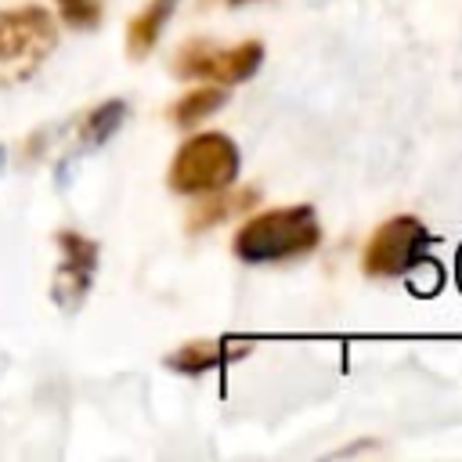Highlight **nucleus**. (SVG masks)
I'll return each mask as SVG.
<instances>
[{
  "mask_svg": "<svg viewBox=\"0 0 462 462\" xmlns=\"http://www.w3.org/2000/svg\"><path fill=\"white\" fill-rule=\"evenodd\" d=\"M321 242V220L314 206H282L249 217L235 231V256L242 263H282L307 256Z\"/></svg>",
  "mask_w": 462,
  "mask_h": 462,
  "instance_id": "f257e3e1",
  "label": "nucleus"
},
{
  "mask_svg": "<svg viewBox=\"0 0 462 462\" xmlns=\"http://www.w3.org/2000/svg\"><path fill=\"white\" fill-rule=\"evenodd\" d=\"M238 166H242L238 144L227 134L206 130V134L188 137L177 148L170 173H166V184L177 195H209V191L231 188L238 177Z\"/></svg>",
  "mask_w": 462,
  "mask_h": 462,
  "instance_id": "f03ea898",
  "label": "nucleus"
},
{
  "mask_svg": "<svg viewBox=\"0 0 462 462\" xmlns=\"http://www.w3.org/2000/svg\"><path fill=\"white\" fill-rule=\"evenodd\" d=\"M54 47H58V29L43 7L25 4V7L0 11V83L4 87L36 76V69L51 58Z\"/></svg>",
  "mask_w": 462,
  "mask_h": 462,
  "instance_id": "7ed1b4c3",
  "label": "nucleus"
},
{
  "mask_svg": "<svg viewBox=\"0 0 462 462\" xmlns=\"http://www.w3.org/2000/svg\"><path fill=\"white\" fill-rule=\"evenodd\" d=\"M430 245L433 235L426 224L411 213H397L372 231L361 253V267L368 278H411L430 263Z\"/></svg>",
  "mask_w": 462,
  "mask_h": 462,
  "instance_id": "20e7f679",
  "label": "nucleus"
},
{
  "mask_svg": "<svg viewBox=\"0 0 462 462\" xmlns=\"http://www.w3.org/2000/svg\"><path fill=\"white\" fill-rule=\"evenodd\" d=\"M263 61V43L260 40H242L235 47L213 43V40H188L173 54V72L180 79H202V83H220L235 87L245 83Z\"/></svg>",
  "mask_w": 462,
  "mask_h": 462,
  "instance_id": "39448f33",
  "label": "nucleus"
},
{
  "mask_svg": "<svg viewBox=\"0 0 462 462\" xmlns=\"http://www.w3.org/2000/svg\"><path fill=\"white\" fill-rule=\"evenodd\" d=\"M54 242H58V249H61V263H58V271H54L51 296H54V303H58L65 314H72V310H79V303L87 300V292H90V285H94V271H97L101 249H97L94 238H87V235H79V231H58Z\"/></svg>",
  "mask_w": 462,
  "mask_h": 462,
  "instance_id": "423d86ee",
  "label": "nucleus"
},
{
  "mask_svg": "<svg viewBox=\"0 0 462 462\" xmlns=\"http://www.w3.org/2000/svg\"><path fill=\"white\" fill-rule=\"evenodd\" d=\"M173 11H177V0H148V7L130 18V25H126V54L134 61L152 54V47L159 43V36H162V29H166Z\"/></svg>",
  "mask_w": 462,
  "mask_h": 462,
  "instance_id": "0eeeda50",
  "label": "nucleus"
},
{
  "mask_svg": "<svg viewBox=\"0 0 462 462\" xmlns=\"http://www.w3.org/2000/svg\"><path fill=\"white\" fill-rule=\"evenodd\" d=\"M235 343H213V339H199V343H184L180 350L166 354V368H173L177 375H202L209 368H220L227 357L235 354H245L242 350H231Z\"/></svg>",
  "mask_w": 462,
  "mask_h": 462,
  "instance_id": "6e6552de",
  "label": "nucleus"
},
{
  "mask_svg": "<svg viewBox=\"0 0 462 462\" xmlns=\"http://www.w3.org/2000/svg\"><path fill=\"white\" fill-rule=\"evenodd\" d=\"M202 202H195V209H191V217H188V231H209L213 224H220V220H227L231 213H238V209H245L253 199H256V191L253 188H242V191H231L227 195V188H220V191H209V195H199Z\"/></svg>",
  "mask_w": 462,
  "mask_h": 462,
  "instance_id": "1a4fd4ad",
  "label": "nucleus"
},
{
  "mask_svg": "<svg viewBox=\"0 0 462 462\" xmlns=\"http://www.w3.org/2000/svg\"><path fill=\"white\" fill-rule=\"evenodd\" d=\"M227 101V90L217 83V87H195V90H188L173 108H170V119L177 123V126H195V123H202L206 116H213L220 105Z\"/></svg>",
  "mask_w": 462,
  "mask_h": 462,
  "instance_id": "9d476101",
  "label": "nucleus"
},
{
  "mask_svg": "<svg viewBox=\"0 0 462 462\" xmlns=\"http://www.w3.org/2000/svg\"><path fill=\"white\" fill-rule=\"evenodd\" d=\"M123 123H126V101L112 97V101L97 105L94 112H87L83 130H79V144H83V148H101Z\"/></svg>",
  "mask_w": 462,
  "mask_h": 462,
  "instance_id": "9b49d317",
  "label": "nucleus"
},
{
  "mask_svg": "<svg viewBox=\"0 0 462 462\" xmlns=\"http://www.w3.org/2000/svg\"><path fill=\"white\" fill-rule=\"evenodd\" d=\"M58 11H61V22L69 29H94L101 22V0H58Z\"/></svg>",
  "mask_w": 462,
  "mask_h": 462,
  "instance_id": "f8f14e48",
  "label": "nucleus"
},
{
  "mask_svg": "<svg viewBox=\"0 0 462 462\" xmlns=\"http://www.w3.org/2000/svg\"><path fill=\"white\" fill-rule=\"evenodd\" d=\"M227 4H249V0H227Z\"/></svg>",
  "mask_w": 462,
  "mask_h": 462,
  "instance_id": "ddd939ff",
  "label": "nucleus"
},
{
  "mask_svg": "<svg viewBox=\"0 0 462 462\" xmlns=\"http://www.w3.org/2000/svg\"><path fill=\"white\" fill-rule=\"evenodd\" d=\"M0 162H4V148H0Z\"/></svg>",
  "mask_w": 462,
  "mask_h": 462,
  "instance_id": "4468645a",
  "label": "nucleus"
}]
</instances>
